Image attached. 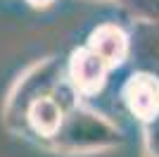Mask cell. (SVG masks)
Instances as JSON below:
<instances>
[{"mask_svg": "<svg viewBox=\"0 0 159 157\" xmlns=\"http://www.w3.org/2000/svg\"><path fill=\"white\" fill-rule=\"evenodd\" d=\"M48 145L60 155H93L124 145V133L95 110L76 105L64 114L60 131Z\"/></svg>", "mask_w": 159, "mask_h": 157, "instance_id": "6da1fadb", "label": "cell"}, {"mask_svg": "<svg viewBox=\"0 0 159 157\" xmlns=\"http://www.w3.org/2000/svg\"><path fill=\"white\" fill-rule=\"evenodd\" d=\"M31 7H50L55 2V0H26Z\"/></svg>", "mask_w": 159, "mask_h": 157, "instance_id": "30bf717a", "label": "cell"}, {"mask_svg": "<svg viewBox=\"0 0 159 157\" xmlns=\"http://www.w3.org/2000/svg\"><path fill=\"white\" fill-rule=\"evenodd\" d=\"M64 114L66 112L60 107V102L52 95H43L40 100H36L31 105V110L26 114V126H29V131H33L43 140H50L60 131L62 121H64Z\"/></svg>", "mask_w": 159, "mask_h": 157, "instance_id": "8992f818", "label": "cell"}, {"mask_svg": "<svg viewBox=\"0 0 159 157\" xmlns=\"http://www.w3.org/2000/svg\"><path fill=\"white\" fill-rule=\"evenodd\" d=\"M135 24H159V0H116Z\"/></svg>", "mask_w": 159, "mask_h": 157, "instance_id": "ba28073f", "label": "cell"}, {"mask_svg": "<svg viewBox=\"0 0 159 157\" xmlns=\"http://www.w3.org/2000/svg\"><path fill=\"white\" fill-rule=\"evenodd\" d=\"M107 74H109V64L88 45L79 48L69 55L66 78L79 91V95H86V98L98 95L107 83Z\"/></svg>", "mask_w": 159, "mask_h": 157, "instance_id": "3957f363", "label": "cell"}, {"mask_svg": "<svg viewBox=\"0 0 159 157\" xmlns=\"http://www.w3.org/2000/svg\"><path fill=\"white\" fill-rule=\"evenodd\" d=\"M131 52L147 67V72L159 76V24H138L131 38Z\"/></svg>", "mask_w": 159, "mask_h": 157, "instance_id": "52a82bcc", "label": "cell"}, {"mask_svg": "<svg viewBox=\"0 0 159 157\" xmlns=\"http://www.w3.org/2000/svg\"><path fill=\"white\" fill-rule=\"evenodd\" d=\"M121 98L138 121L154 119L159 114V76L147 69L133 72L121 88Z\"/></svg>", "mask_w": 159, "mask_h": 157, "instance_id": "277c9868", "label": "cell"}, {"mask_svg": "<svg viewBox=\"0 0 159 157\" xmlns=\"http://www.w3.org/2000/svg\"><path fill=\"white\" fill-rule=\"evenodd\" d=\"M145 150L147 157H159V114L145 121Z\"/></svg>", "mask_w": 159, "mask_h": 157, "instance_id": "9c48e42d", "label": "cell"}, {"mask_svg": "<svg viewBox=\"0 0 159 157\" xmlns=\"http://www.w3.org/2000/svg\"><path fill=\"white\" fill-rule=\"evenodd\" d=\"M62 62L57 57H45L31 64L26 72H21V76L14 81L10 88L2 105V121L10 131L14 133H24L26 126V114L31 110V105L40 100L43 95H50L52 88L62 81Z\"/></svg>", "mask_w": 159, "mask_h": 157, "instance_id": "7a4b0ae2", "label": "cell"}, {"mask_svg": "<svg viewBox=\"0 0 159 157\" xmlns=\"http://www.w3.org/2000/svg\"><path fill=\"white\" fill-rule=\"evenodd\" d=\"M86 45L105 59L109 69H116L131 57V36L114 21H102L88 33Z\"/></svg>", "mask_w": 159, "mask_h": 157, "instance_id": "5b68a950", "label": "cell"}]
</instances>
